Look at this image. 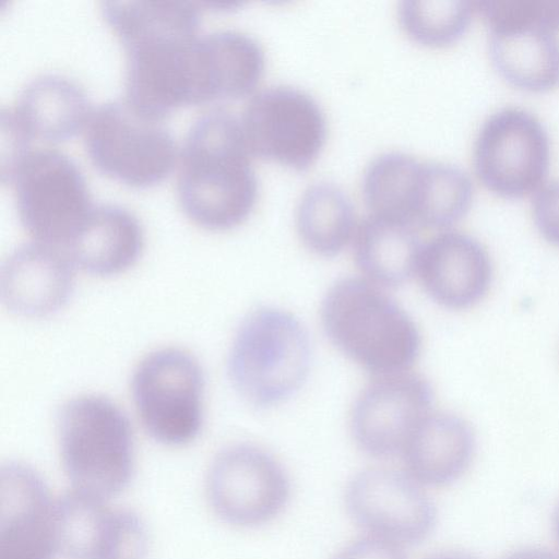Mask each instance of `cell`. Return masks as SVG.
Masks as SVG:
<instances>
[{"label":"cell","instance_id":"obj_4","mask_svg":"<svg viewBox=\"0 0 559 559\" xmlns=\"http://www.w3.org/2000/svg\"><path fill=\"white\" fill-rule=\"evenodd\" d=\"M310 364L311 343L301 321L287 310L263 307L239 325L229 349L228 374L243 400L270 407L301 388Z\"/></svg>","mask_w":559,"mask_h":559},{"label":"cell","instance_id":"obj_24","mask_svg":"<svg viewBox=\"0 0 559 559\" xmlns=\"http://www.w3.org/2000/svg\"><path fill=\"white\" fill-rule=\"evenodd\" d=\"M426 170L427 159L409 153L391 151L374 157L362 177V194L372 214L418 226Z\"/></svg>","mask_w":559,"mask_h":559},{"label":"cell","instance_id":"obj_32","mask_svg":"<svg viewBox=\"0 0 559 559\" xmlns=\"http://www.w3.org/2000/svg\"><path fill=\"white\" fill-rule=\"evenodd\" d=\"M555 531H556L557 538L559 540V504L555 512Z\"/></svg>","mask_w":559,"mask_h":559},{"label":"cell","instance_id":"obj_20","mask_svg":"<svg viewBox=\"0 0 559 559\" xmlns=\"http://www.w3.org/2000/svg\"><path fill=\"white\" fill-rule=\"evenodd\" d=\"M475 438L468 423L444 412L429 413L406 442L402 454L406 472L419 484L443 486L468 467Z\"/></svg>","mask_w":559,"mask_h":559},{"label":"cell","instance_id":"obj_1","mask_svg":"<svg viewBox=\"0 0 559 559\" xmlns=\"http://www.w3.org/2000/svg\"><path fill=\"white\" fill-rule=\"evenodd\" d=\"M102 15L124 52V98L164 118L200 103L198 25L201 2L106 0Z\"/></svg>","mask_w":559,"mask_h":559},{"label":"cell","instance_id":"obj_3","mask_svg":"<svg viewBox=\"0 0 559 559\" xmlns=\"http://www.w3.org/2000/svg\"><path fill=\"white\" fill-rule=\"evenodd\" d=\"M320 314L332 343L374 376L409 370L418 358L421 335L415 321L383 287L365 277L333 284Z\"/></svg>","mask_w":559,"mask_h":559},{"label":"cell","instance_id":"obj_9","mask_svg":"<svg viewBox=\"0 0 559 559\" xmlns=\"http://www.w3.org/2000/svg\"><path fill=\"white\" fill-rule=\"evenodd\" d=\"M134 409L144 429L168 445L192 441L203 423L204 379L197 358L180 347L146 354L131 379Z\"/></svg>","mask_w":559,"mask_h":559},{"label":"cell","instance_id":"obj_6","mask_svg":"<svg viewBox=\"0 0 559 559\" xmlns=\"http://www.w3.org/2000/svg\"><path fill=\"white\" fill-rule=\"evenodd\" d=\"M5 182L17 219L34 242L63 249L93 206L79 168L55 147L28 148Z\"/></svg>","mask_w":559,"mask_h":559},{"label":"cell","instance_id":"obj_23","mask_svg":"<svg viewBox=\"0 0 559 559\" xmlns=\"http://www.w3.org/2000/svg\"><path fill=\"white\" fill-rule=\"evenodd\" d=\"M353 240L355 260L366 280L385 288L416 274L424 245L418 226L371 213L358 223Z\"/></svg>","mask_w":559,"mask_h":559},{"label":"cell","instance_id":"obj_2","mask_svg":"<svg viewBox=\"0 0 559 559\" xmlns=\"http://www.w3.org/2000/svg\"><path fill=\"white\" fill-rule=\"evenodd\" d=\"M238 117L211 109L189 127L178 154V204L194 225L225 230L251 212L258 183Z\"/></svg>","mask_w":559,"mask_h":559},{"label":"cell","instance_id":"obj_10","mask_svg":"<svg viewBox=\"0 0 559 559\" xmlns=\"http://www.w3.org/2000/svg\"><path fill=\"white\" fill-rule=\"evenodd\" d=\"M478 12L488 27L490 61L503 79L531 91L559 84V27L544 0L478 1Z\"/></svg>","mask_w":559,"mask_h":559},{"label":"cell","instance_id":"obj_26","mask_svg":"<svg viewBox=\"0 0 559 559\" xmlns=\"http://www.w3.org/2000/svg\"><path fill=\"white\" fill-rule=\"evenodd\" d=\"M478 12L469 0H405L397 9L404 32L417 43L443 46L455 40Z\"/></svg>","mask_w":559,"mask_h":559},{"label":"cell","instance_id":"obj_12","mask_svg":"<svg viewBox=\"0 0 559 559\" xmlns=\"http://www.w3.org/2000/svg\"><path fill=\"white\" fill-rule=\"evenodd\" d=\"M251 154L292 167H305L319 155L326 134L324 115L304 91L289 86L261 90L239 117Z\"/></svg>","mask_w":559,"mask_h":559},{"label":"cell","instance_id":"obj_17","mask_svg":"<svg viewBox=\"0 0 559 559\" xmlns=\"http://www.w3.org/2000/svg\"><path fill=\"white\" fill-rule=\"evenodd\" d=\"M105 500L73 490L58 504L59 543L76 559H143L140 522Z\"/></svg>","mask_w":559,"mask_h":559},{"label":"cell","instance_id":"obj_13","mask_svg":"<svg viewBox=\"0 0 559 559\" xmlns=\"http://www.w3.org/2000/svg\"><path fill=\"white\" fill-rule=\"evenodd\" d=\"M345 503L368 534L402 547L425 539L436 522L430 497L406 471L371 467L359 472L346 487Z\"/></svg>","mask_w":559,"mask_h":559},{"label":"cell","instance_id":"obj_21","mask_svg":"<svg viewBox=\"0 0 559 559\" xmlns=\"http://www.w3.org/2000/svg\"><path fill=\"white\" fill-rule=\"evenodd\" d=\"M9 107L31 140L70 136L82 129L90 110L79 83L55 73L28 80Z\"/></svg>","mask_w":559,"mask_h":559},{"label":"cell","instance_id":"obj_15","mask_svg":"<svg viewBox=\"0 0 559 559\" xmlns=\"http://www.w3.org/2000/svg\"><path fill=\"white\" fill-rule=\"evenodd\" d=\"M59 543L58 504L31 468L0 472V559H51Z\"/></svg>","mask_w":559,"mask_h":559},{"label":"cell","instance_id":"obj_5","mask_svg":"<svg viewBox=\"0 0 559 559\" xmlns=\"http://www.w3.org/2000/svg\"><path fill=\"white\" fill-rule=\"evenodd\" d=\"M57 437L74 491L106 499L130 479L133 436L127 417L111 400L81 394L66 402L58 414Z\"/></svg>","mask_w":559,"mask_h":559},{"label":"cell","instance_id":"obj_27","mask_svg":"<svg viewBox=\"0 0 559 559\" xmlns=\"http://www.w3.org/2000/svg\"><path fill=\"white\" fill-rule=\"evenodd\" d=\"M531 197L535 225L547 240L559 246V178L548 179Z\"/></svg>","mask_w":559,"mask_h":559},{"label":"cell","instance_id":"obj_11","mask_svg":"<svg viewBox=\"0 0 559 559\" xmlns=\"http://www.w3.org/2000/svg\"><path fill=\"white\" fill-rule=\"evenodd\" d=\"M210 504L225 522L253 527L275 519L286 507L289 478L267 451L237 444L213 461L206 479Z\"/></svg>","mask_w":559,"mask_h":559},{"label":"cell","instance_id":"obj_19","mask_svg":"<svg viewBox=\"0 0 559 559\" xmlns=\"http://www.w3.org/2000/svg\"><path fill=\"white\" fill-rule=\"evenodd\" d=\"M143 233L135 216L116 204L92 206L62 249L74 267L97 276H114L138 260Z\"/></svg>","mask_w":559,"mask_h":559},{"label":"cell","instance_id":"obj_16","mask_svg":"<svg viewBox=\"0 0 559 559\" xmlns=\"http://www.w3.org/2000/svg\"><path fill=\"white\" fill-rule=\"evenodd\" d=\"M416 274L439 305L465 309L484 297L492 270L489 254L478 239L463 231L445 230L424 242Z\"/></svg>","mask_w":559,"mask_h":559},{"label":"cell","instance_id":"obj_22","mask_svg":"<svg viewBox=\"0 0 559 559\" xmlns=\"http://www.w3.org/2000/svg\"><path fill=\"white\" fill-rule=\"evenodd\" d=\"M264 64L262 46L242 31L222 28L200 35L201 102L250 92L258 84Z\"/></svg>","mask_w":559,"mask_h":559},{"label":"cell","instance_id":"obj_30","mask_svg":"<svg viewBox=\"0 0 559 559\" xmlns=\"http://www.w3.org/2000/svg\"><path fill=\"white\" fill-rule=\"evenodd\" d=\"M423 559H477V558H475L472 554L463 551V550L449 549V550H440V551L432 552Z\"/></svg>","mask_w":559,"mask_h":559},{"label":"cell","instance_id":"obj_14","mask_svg":"<svg viewBox=\"0 0 559 559\" xmlns=\"http://www.w3.org/2000/svg\"><path fill=\"white\" fill-rule=\"evenodd\" d=\"M429 382L409 370L374 376L360 391L350 412L356 444L378 457L402 453L420 421L430 413Z\"/></svg>","mask_w":559,"mask_h":559},{"label":"cell","instance_id":"obj_7","mask_svg":"<svg viewBox=\"0 0 559 559\" xmlns=\"http://www.w3.org/2000/svg\"><path fill=\"white\" fill-rule=\"evenodd\" d=\"M81 131L93 165L130 186L160 180L178 158L163 118L139 109L126 98L91 107Z\"/></svg>","mask_w":559,"mask_h":559},{"label":"cell","instance_id":"obj_31","mask_svg":"<svg viewBox=\"0 0 559 559\" xmlns=\"http://www.w3.org/2000/svg\"><path fill=\"white\" fill-rule=\"evenodd\" d=\"M544 7L549 20L559 27V0H544Z\"/></svg>","mask_w":559,"mask_h":559},{"label":"cell","instance_id":"obj_18","mask_svg":"<svg viewBox=\"0 0 559 559\" xmlns=\"http://www.w3.org/2000/svg\"><path fill=\"white\" fill-rule=\"evenodd\" d=\"M73 264L57 247L29 242L3 261L0 296L14 314L40 318L60 309L72 289Z\"/></svg>","mask_w":559,"mask_h":559},{"label":"cell","instance_id":"obj_28","mask_svg":"<svg viewBox=\"0 0 559 559\" xmlns=\"http://www.w3.org/2000/svg\"><path fill=\"white\" fill-rule=\"evenodd\" d=\"M333 559H405L402 546L367 534L340 550Z\"/></svg>","mask_w":559,"mask_h":559},{"label":"cell","instance_id":"obj_8","mask_svg":"<svg viewBox=\"0 0 559 559\" xmlns=\"http://www.w3.org/2000/svg\"><path fill=\"white\" fill-rule=\"evenodd\" d=\"M550 159L549 131L542 118L523 105L492 109L473 139L476 177L503 195H532L548 180Z\"/></svg>","mask_w":559,"mask_h":559},{"label":"cell","instance_id":"obj_29","mask_svg":"<svg viewBox=\"0 0 559 559\" xmlns=\"http://www.w3.org/2000/svg\"><path fill=\"white\" fill-rule=\"evenodd\" d=\"M506 559H559L551 552L542 549H526L514 552Z\"/></svg>","mask_w":559,"mask_h":559},{"label":"cell","instance_id":"obj_25","mask_svg":"<svg viewBox=\"0 0 559 559\" xmlns=\"http://www.w3.org/2000/svg\"><path fill=\"white\" fill-rule=\"evenodd\" d=\"M355 209L338 186L320 181L308 186L296 207V228L304 245L320 255H334L354 238Z\"/></svg>","mask_w":559,"mask_h":559}]
</instances>
